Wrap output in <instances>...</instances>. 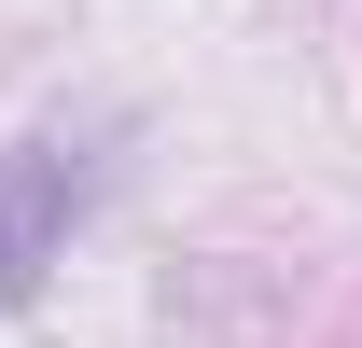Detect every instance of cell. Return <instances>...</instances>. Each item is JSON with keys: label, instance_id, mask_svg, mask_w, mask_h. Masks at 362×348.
I'll use <instances>...</instances> for the list:
<instances>
[{"label": "cell", "instance_id": "obj_1", "mask_svg": "<svg viewBox=\"0 0 362 348\" xmlns=\"http://www.w3.org/2000/svg\"><path fill=\"white\" fill-rule=\"evenodd\" d=\"M70 195H84L70 153H14L0 168V306L42 293V251H56V223H70Z\"/></svg>", "mask_w": 362, "mask_h": 348}]
</instances>
